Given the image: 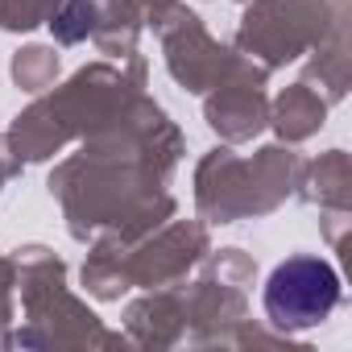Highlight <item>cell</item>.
Returning a JSON list of instances; mask_svg holds the SVG:
<instances>
[{
  "label": "cell",
  "instance_id": "cell-1",
  "mask_svg": "<svg viewBox=\"0 0 352 352\" xmlns=\"http://www.w3.org/2000/svg\"><path fill=\"white\" fill-rule=\"evenodd\" d=\"M336 302H340V278L319 257H290L265 282V315L286 331L315 327L336 311Z\"/></svg>",
  "mask_w": 352,
  "mask_h": 352
}]
</instances>
